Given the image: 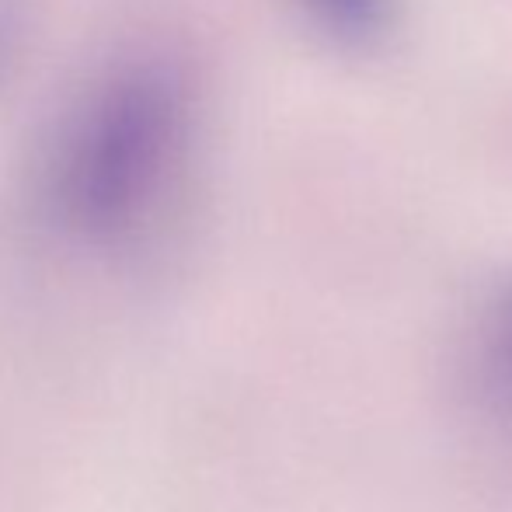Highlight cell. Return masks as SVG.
<instances>
[{"label": "cell", "mask_w": 512, "mask_h": 512, "mask_svg": "<svg viewBox=\"0 0 512 512\" xmlns=\"http://www.w3.org/2000/svg\"><path fill=\"white\" fill-rule=\"evenodd\" d=\"M192 95L164 63H126L67 105L35 168V203L63 241L133 251L182 192Z\"/></svg>", "instance_id": "cell-1"}, {"label": "cell", "mask_w": 512, "mask_h": 512, "mask_svg": "<svg viewBox=\"0 0 512 512\" xmlns=\"http://www.w3.org/2000/svg\"><path fill=\"white\" fill-rule=\"evenodd\" d=\"M481 387L495 408L512 411V283L488 307L481 324Z\"/></svg>", "instance_id": "cell-2"}, {"label": "cell", "mask_w": 512, "mask_h": 512, "mask_svg": "<svg viewBox=\"0 0 512 512\" xmlns=\"http://www.w3.org/2000/svg\"><path fill=\"white\" fill-rule=\"evenodd\" d=\"M297 7L331 39L363 46L387 32L394 0H297Z\"/></svg>", "instance_id": "cell-3"}, {"label": "cell", "mask_w": 512, "mask_h": 512, "mask_svg": "<svg viewBox=\"0 0 512 512\" xmlns=\"http://www.w3.org/2000/svg\"><path fill=\"white\" fill-rule=\"evenodd\" d=\"M18 35V14H14V0H0V53H7L11 39Z\"/></svg>", "instance_id": "cell-4"}]
</instances>
